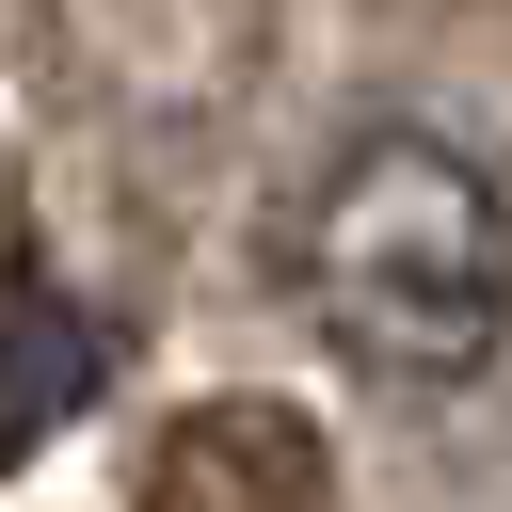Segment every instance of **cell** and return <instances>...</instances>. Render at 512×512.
Wrapping results in <instances>:
<instances>
[{"label":"cell","instance_id":"obj_1","mask_svg":"<svg viewBox=\"0 0 512 512\" xmlns=\"http://www.w3.org/2000/svg\"><path fill=\"white\" fill-rule=\"evenodd\" d=\"M288 288L368 384H464L512 336V192L432 128H352L288 208Z\"/></svg>","mask_w":512,"mask_h":512},{"label":"cell","instance_id":"obj_2","mask_svg":"<svg viewBox=\"0 0 512 512\" xmlns=\"http://www.w3.org/2000/svg\"><path fill=\"white\" fill-rule=\"evenodd\" d=\"M80 368H96V336L64 320V272L16 256V272H0V464H16L32 432L80 416Z\"/></svg>","mask_w":512,"mask_h":512}]
</instances>
